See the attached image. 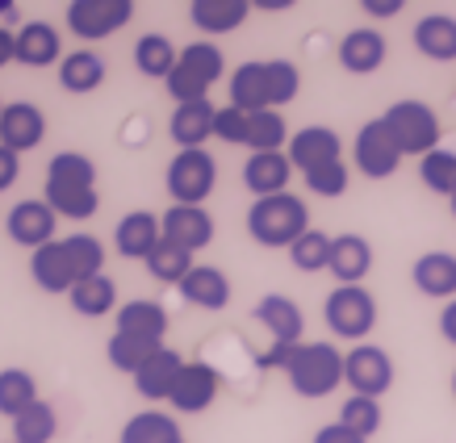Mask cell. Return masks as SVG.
Masks as SVG:
<instances>
[{
	"mask_svg": "<svg viewBox=\"0 0 456 443\" xmlns=\"http://www.w3.org/2000/svg\"><path fill=\"white\" fill-rule=\"evenodd\" d=\"M105 272V247L97 235H68L55 238L29 255V277L42 293H71L88 277Z\"/></svg>",
	"mask_w": 456,
	"mask_h": 443,
	"instance_id": "cell-1",
	"label": "cell"
},
{
	"mask_svg": "<svg viewBox=\"0 0 456 443\" xmlns=\"http://www.w3.org/2000/svg\"><path fill=\"white\" fill-rule=\"evenodd\" d=\"M310 230V209H305L302 197L281 193V197H264V201H251L248 209V235L260 243V247H285L289 251L297 238Z\"/></svg>",
	"mask_w": 456,
	"mask_h": 443,
	"instance_id": "cell-2",
	"label": "cell"
},
{
	"mask_svg": "<svg viewBox=\"0 0 456 443\" xmlns=\"http://www.w3.org/2000/svg\"><path fill=\"white\" fill-rule=\"evenodd\" d=\"M281 373L289 376L297 398L314 402V398H327L344 385V351L335 343H297Z\"/></svg>",
	"mask_w": 456,
	"mask_h": 443,
	"instance_id": "cell-3",
	"label": "cell"
},
{
	"mask_svg": "<svg viewBox=\"0 0 456 443\" xmlns=\"http://www.w3.org/2000/svg\"><path fill=\"white\" fill-rule=\"evenodd\" d=\"M222 71H226V59L214 42H189V46H180V59L172 76H167V97L176 101V105H193V101H209V88L222 80Z\"/></svg>",
	"mask_w": 456,
	"mask_h": 443,
	"instance_id": "cell-4",
	"label": "cell"
},
{
	"mask_svg": "<svg viewBox=\"0 0 456 443\" xmlns=\"http://www.w3.org/2000/svg\"><path fill=\"white\" fill-rule=\"evenodd\" d=\"M381 122H386V130L398 142L402 159L406 155L423 159V155H431L440 147V117H436V109H431L428 101H394L381 113Z\"/></svg>",
	"mask_w": 456,
	"mask_h": 443,
	"instance_id": "cell-5",
	"label": "cell"
},
{
	"mask_svg": "<svg viewBox=\"0 0 456 443\" xmlns=\"http://www.w3.org/2000/svg\"><path fill=\"white\" fill-rule=\"evenodd\" d=\"M322 318H327L335 339L364 343L377 326V297L364 285H335L331 297L322 302Z\"/></svg>",
	"mask_w": 456,
	"mask_h": 443,
	"instance_id": "cell-6",
	"label": "cell"
},
{
	"mask_svg": "<svg viewBox=\"0 0 456 443\" xmlns=\"http://www.w3.org/2000/svg\"><path fill=\"white\" fill-rule=\"evenodd\" d=\"M172 205H206L209 193L218 189V164L209 151H176L164 172Z\"/></svg>",
	"mask_w": 456,
	"mask_h": 443,
	"instance_id": "cell-7",
	"label": "cell"
},
{
	"mask_svg": "<svg viewBox=\"0 0 456 443\" xmlns=\"http://www.w3.org/2000/svg\"><path fill=\"white\" fill-rule=\"evenodd\" d=\"M344 385H352L356 398H386L394 389V360L386 356V347L377 343H356L344 351Z\"/></svg>",
	"mask_w": 456,
	"mask_h": 443,
	"instance_id": "cell-8",
	"label": "cell"
},
{
	"mask_svg": "<svg viewBox=\"0 0 456 443\" xmlns=\"http://www.w3.org/2000/svg\"><path fill=\"white\" fill-rule=\"evenodd\" d=\"M134 17V0H68V29L80 42L113 38Z\"/></svg>",
	"mask_w": 456,
	"mask_h": 443,
	"instance_id": "cell-9",
	"label": "cell"
},
{
	"mask_svg": "<svg viewBox=\"0 0 456 443\" xmlns=\"http://www.w3.org/2000/svg\"><path fill=\"white\" fill-rule=\"evenodd\" d=\"M352 159H356L360 176H369V181H386V176H394V172L402 167L398 142H394V134L386 130L381 117L360 125L356 142H352Z\"/></svg>",
	"mask_w": 456,
	"mask_h": 443,
	"instance_id": "cell-10",
	"label": "cell"
},
{
	"mask_svg": "<svg viewBox=\"0 0 456 443\" xmlns=\"http://www.w3.org/2000/svg\"><path fill=\"white\" fill-rule=\"evenodd\" d=\"M4 230L13 238L17 247H29L38 251L46 243H55V230H59V213L42 197H26V201H17L9 209V218H4Z\"/></svg>",
	"mask_w": 456,
	"mask_h": 443,
	"instance_id": "cell-11",
	"label": "cell"
},
{
	"mask_svg": "<svg viewBox=\"0 0 456 443\" xmlns=\"http://www.w3.org/2000/svg\"><path fill=\"white\" fill-rule=\"evenodd\" d=\"M218 389H222V376L214 364L206 360H184V368H180L176 376V389H172V410H180V415H206L209 406L218 402Z\"/></svg>",
	"mask_w": 456,
	"mask_h": 443,
	"instance_id": "cell-12",
	"label": "cell"
},
{
	"mask_svg": "<svg viewBox=\"0 0 456 443\" xmlns=\"http://www.w3.org/2000/svg\"><path fill=\"white\" fill-rule=\"evenodd\" d=\"M164 243L197 255L201 247L214 243V213L206 205H167V213L159 218Z\"/></svg>",
	"mask_w": 456,
	"mask_h": 443,
	"instance_id": "cell-13",
	"label": "cell"
},
{
	"mask_svg": "<svg viewBox=\"0 0 456 443\" xmlns=\"http://www.w3.org/2000/svg\"><path fill=\"white\" fill-rule=\"evenodd\" d=\"M46 139V113L29 101H13L0 109V147L13 155L34 151L38 142Z\"/></svg>",
	"mask_w": 456,
	"mask_h": 443,
	"instance_id": "cell-14",
	"label": "cell"
},
{
	"mask_svg": "<svg viewBox=\"0 0 456 443\" xmlns=\"http://www.w3.org/2000/svg\"><path fill=\"white\" fill-rule=\"evenodd\" d=\"M13 63L21 68H59L63 63V38L51 21H26L13 34Z\"/></svg>",
	"mask_w": 456,
	"mask_h": 443,
	"instance_id": "cell-15",
	"label": "cell"
},
{
	"mask_svg": "<svg viewBox=\"0 0 456 443\" xmlns=\"http://www.w3.org/2000/svg\"><path fill=\"white\" fill-rule=\"evenodd\" d=\"M289 164L293 172H314V167H327L335 164V159H344V142H339V134H335L331 125H305V130H297L289 139Z\"/></svg>",
	"mask_w": 456,
	"mask_h": 443,
	"instance_id": "cell-16",
	"label": "cell"
},
{
	"mask_svg": "<svg viewBox=\"0 0 456 443\" xmlns=\"http://www.w3.org/2000/svg\"><path fill=\"white\" fill-rule=\"evenodd\" d=\"M256 322L273 334V343H281V347L302 343L305 314H302V305L293 302V297H285V293H268V297H260V302H256Z\"/></svg>",
	"mask_w": 456,
	"mask_h": 443,
	"instance_id": "cell-17",
	"label": "cell"
},
{
	"mask_svg": "<svg viewBox=\"0 0 456 443\" xmlns=\"http://www.w3.org/2000/svg\"><path fill=\"white\" fill-rule=\"evenodd\" d=\"M289 181H293V164L285 151L248 155V164H243V184H248V193L256 197V201L289 193Z\"/></svg>",
	"mask_w": 456,
	"mask_h": 443,
	"instance_id": "cell-18",
	"label": "cell"
},
{
	"mask_svg": "<svg viewBox=\"0 0 456 443\" xmlns=\"http://www.w3.org/2000/svg\"><path fill=\"white\" fill-rule=\"evenodd\" d=\"M164 243V230H159V218L151 209H130L118 226H113V247L126 260H147L155 247Z\"/></svg>",
	"mask_w": 456,
	"mask_h": 443,
	"instance_id": "cell-19",
	"label": "cell"
},
{
	"mask_svg": "<svg viewBox=\"0 0 456 443\" xmlns=\"http://www.w3.org/2000/svg\"><path fill=\"white\" fill-rule=\"evenodd\" d=\"M214 113L218 105L214 101H193V105H176L172 122H167V134L180 151H206V142L214 139Z\"/></svg>",
	"mask_w": 456,
	"mask_h": 443,
	"instance_id": "cell-20",
	"label": "cell"
},
{
	"mask_svg": "<svg viewBox=\"0 0 456 443\" xmlns=\"http://www.w3.org/2000/svg\"><path fill=\"white\" fill-rule=\"evenodd\" d=\"M118 334H130V339H142V343H164L167 334V310L151 297H134V302L118 305Z\"/></svg>",
	"mask_w": 456,
	"mask_h": 443,
	"instance_id": "cell-21",
	"label": "cell"
},
{
	"mask_svg": "<svg viewBox=\"0 0 456 443\" xmlns=\"http://www.w3.org/2000/svg\"><path fill=\"white\" fill-rule=\"evenodd\" d=\"M180 368H184V356H180L176 347H159L151 360L134 373V389H139V398H147V402H167V398H172V389H176Z\"/></svg>",
	"mask_w": 456,
	"mask_h": 443,
	"instance_id": "cell-22",
	"label": "cell"
},
{
	"mask_svg": "<svg viewBox=\"0 0 456 443\" xmlns=\"http://www.w3.org/2000/svg\"><path fill=\"white\" fill-rule=\"evenodd\" d=\"M386 38L377 29L360 26V29H347L339 38V68L352 71V76H373L381 63H386Z\"/></svg>",
	"mask_w": 456,
	"mask_h": 443,
	"instance_id": "cell-23",
	"label": "cell"
},
{
	"mask_svg": "<svg viewBox=\"0 0 456 443\" xmlns=\"http://www.w3.org/2000/svg\"><path fill=\"white\" fill-rule=\"evenodd\" d=\"M180 297L197 310H226L231 305V280L214 263H193V272L176 285Z\"/></svg>",
	"mask_w": 456,
	"mask_h": 443,
	"instance_id": "cell-24",
	"label": "cell"
},
{
	"mask_svg": "<svg viewBox=\"0 0 456 443\" xmlns=\"http://www.w3.org/2000/svg\"><path fill=\"white\" fill-rule=\"evenodd\" d=\"M411 280H415L419 293H428L436 302H452L456 297V255L452 251H428V255H419L415 268H411Z\"/></svg>",
	"mask_w": 456,
	"mask_h": 443,
	"instance_id": "cell-25",
	"label": "cell"
},
{
	"mask_svg": "<svg viewBox=\"0 0 456 443\" xmlns=\"http://www.w3.org/2000/svg\"><path fill=\"white\" fill-rule=\"evenodd\" d=\"M105 76H110L105 59H101L97 51H88V46L63 55V63H59V88L71 93V97H88V93H97L101 84H105Z\"/></svg>",
	"mask_w": 456,
	"mask_h": 443,
	"instance_id": "cell-26",
	"label": "cell"
},
{
	"mask_svg": "<svg viewBox=\"0 0 456 443\" xmlns=\"http://www.w3.org/2000/svg\"><path fill=\"white\" fill-rule=\"evenodd\" d=\"M373 268V247L364 235H335L331 238V272L339 285H360Z\"/></svg>",
	"mask_w": 456,
	"mask_h": 443,
	"instance_id": "cell-27",
	"label": "cell"
},
{
	"mask_svg": "<svg viewBox=\"0 0 456 443\" xmlns=\"http://www.w3.org/2000/svg\"><path fill=\"white\" fill-rule=\"evenodd\" d=\"M415 46H419V55H428L431 63H452L456 59V17L452 13L419 17Z\"/></svg>",
	"mask_w": 456,
	"mask_h": 443,
	"instance_id": "cell-28",
	"label": "cell"
},
{
	"mask_svg": "<svg viewBox=\"0 0 456 443\" xmlns=\"http://www.w3.org/2000/svg\"><path fill=\"white\" fill-rule=\"evenodd\" d=\"M251 0H193L189 4V17L201 34H231L248 21Z\"/></svg>",
	"mask_w": 456,
	"mask_h": 443,
	"instance_id": "cell-29",
	"label": "cell"
},
{
	"mask_svg": "<svg viewBox=\"0 0 456 443\" xmlns=\"http://www.w3.org/2000/svg\"><path fill=\"white\" fill-rule=\"evenodd\" d=\"M231 105L243 113L273 109V105H268V68H264L260 59L235 68V76H231Z\"/></svg>",
	"mask_w": 456,
	"mask_h": 443,
	"instance_id": "cell-30",
	"label": "cell"
},
{
	"mask_svg": "<svg viewBox=\"0 0 456 443\" xmlns=\"http://www.w3.org/2000/svg\"><path fill=\"white\" fill-rule=\"evenodd\" d=\"M118 443H184V431L164 410H139L134 418H126Z\"/></svg>",
	"mask_w": 456,
	"mask_h": 443,
	"instance_id": "cell-31",
	"label": "cell"
},
{
	"mask_svg": "<svg viewBox=\"0 0 456 443\" xmlns=\"http://www.w3.org/2000/svg\"><path fill=\"white\" fill-rule=\"evenodd\" d=\"M71 310L80 318H105V314H118V280H110L105 272L101 277H88L84 285L68 293Z\"/></svg>",
	"mask_w": 456,
	"mask_h": 443,
	"instance_id": "cell-32",
	"label": "cell"
},
{
	"mask_svg": "<svg viewBox=\"0 0 456 443\" xmlns=\"http://www.w3.org/2000/svg\"><path fill=\"white\" fill-rule=\"evenodd\" d=\"M180 59V46L167 34H142L134 42V68L147 76V80H167L172 68H176Z\"/></svg>",
	"mask_w": 456,
	"mask_h": 443,
	"instance_id": "cell-33",
	"label": "cell"
},
{
	"mask_svg": "<svg viewBox=\"0 0 456 443\" xmlns=\"http://www.w3.org/2000/svg\"><path fill=\"white\" fill-rule=\"evenodd\" d=\"M46 189H97V164L80 151H59L46 164Z\"/></svg>",
	"mask_w": 456,
	"mask_h": 443,
	"instance_id": "cell-34",
	"label": "cell"
},
{
	"mask_svg": "<svg viewBox=\"0 0 456 443\" xmlns=\"http://www.w3.org/2000/svg\"><path fill=\"white\" fill-rule=\"evenodd\" d=\"M38 402V381L26 368H0V415L21 418L29 406Z\"/></svg>",
	"mask_w": 456,
	"mask_h": 443,
	"instance_id": "cell-35",
	"label": "cell"
},
{
	"mask_svg": "<svg viewBox=\"0 0 456 443\" xmlns=\"http://www.w3.org/2000/svg\"><path fill=\"white\" fill-rule=\"evenodd\" d=\"M289 142V130H285V117L277 109H260V113H248V147L251 155H264V151H281Z\"/></svg>",
	"mask_w": 456,
	"mask_h": 443,
	"instance_id": "cell-36",
	"label": "cell"
},
{
	"mask_svg": "<svg viewBox=\"0 0 456 443\" xmlns=\"http://www.w3.org/2000/svg\"><path fill=\"white\" fill-rule=\"evenodd\" d=\"M59 435V415L51 402H34L21 418H13V443H51Z\"/></svg>",
	"mask_w": 456,
	"mask_h": 443,
	"instance_id": "cell-37",
	"label": "cell"
},
{
	"mask_svg": "<svg viewBox=\"0 0 456 443\" xmlns=\"http://www.w3.org/2000/svg\"><path fill=\"white\" fill-rule=\"evenodd\" d=\"M164 343H142V339H130V334H110V343H105V356H110V364L118 368V373L134 376L142 368V364L151 360L155 351H159Z\"/></svg>",
	"mask_w": 456,
	"mask_h": 443,
	"instance_id": "cell-38",
	"label": "cell"
},
{
	"mask_svg": "<svg viewBox=\"0 0 456 443\" xmlns=\"http://www.w3.org/2000/svg\"><path fill=\"white\" fill-rule=\"evenodd\" d=\"M147 272H151V280H159V285H180V280L193 272V255L189 251H180V247H172V243H159V247L147 255Z\"/></svg>",
	"mask_w": 456,
	"mask_h": 443,
	"instance_id": "cell-39",
	"label": "cell"
},
{
	"mask_svg": "<svg viewBox=\"0 0 456 443\" xmlns=\"http://www.w3.org/2000/svg\"><path fill=\"white\" fill-rule=\"evenodd\" d=\"M419 181L428 184L431 193L452 197V189H456V151L452 147H436L431 155H423V159H419Z\"/></svg>",
	"mask_w": 456,
	"mask_h": 443,
	"instance_id": "cell-40",
	"label": "cell"
},
{
	"mask_svg": "<svg viewBox=\"0 0 456 443\" xmlns=\"http://www.w3.org/2000/svg\"><path fill=\"white\" fill-rule=\"evenodd\" d=\"M289 260L297 272H327V268H331V235H322V230L310 226L289 247Z\"/></svg>",
	"mask_w": 456,
	"mask_h": 443,
	"instance_id": "cell-41",
	"label": "cell"
},
{
	"mask_svg": "<svg viewBox=\"0 0 456 443\" xmlns=\"http://www.w3.org/2000/svg\"><path fill=\"white\" fill-rule=\"evenodd\" d=\"M335 423H344L347 431H356L360 439H373L377 431H381V402L377 398H347L344 406H339V418Z\"/></svg>",
	"mask_w": 456,
	"mask_h": 443,
	"instance_id": "cell-42",
	"label": "cell"
},
{
	"mask_svg": "<svg viewBox=\"0 0 456 443\" xmlns=\"http://www.w3.org/2000/svg\"><path fill=\"white\" fill-rule=\"evenodd\" d=\"M264 68H268V105H273V109H285V105L297 97V88H302V71H297V63H289V59H268Z\"/></svg>",
	"mask_w": 456,
	"mask_h": 443,
	"instance_id": "cell-43",
	"label": "cell"
},
{
	"mask_svg": "<svg viewBox=\"0 0 456 443\" xmlns=\"http://www.w3.org/2000/svg\"><path fill=\"white\" fill-rule=\"evenodd\" d=\"M347 184H352V172H347L344 159H335L327 167H314V172H305V189L318 197H344Z\"/></svg>",
	"mask_w": 456,
	"mask_h": 443,
	"instance_id": "cell-44",
	"label": "cell"
},
{
	"mask_svg": "<svg viewBox=\"0 0 456 443\" xmlns=\"http://www.w3.org/2000/svg\"><path fill=\"white\" fill-rule=\"evenodd\" d=\"M214 139H222L226 147H243L248 142V113L226 105V109L214 113Z\"/></svg>",
	"mask_w": 456,
	"mask_h": 443,
	"instance_id": "cell-45",
	"label": "cell"
},
{
	"mask_svg": "<svg viewBox=\"0 0 456 443\" xmlns=\"http://www.w3.org/2000/svg\"><path fill=\"white\" fill-rule=\"evenodd\" d=\"M17 176H21V155L0 147V193H9V189L17 184Z\"/></svg>",
	"mask_w": 456,
	"mask_h": 443,
	"instance_id": "cell-46",
	"label": "cell"
},
{
	"mask_svg": "<svg viewBox=\"0 0 456 443\" xmlns=\"http://www.w3.org/2000/svg\"><path fill=\"white\" fill-rule=\"evenodd\" d=\"M314 443H369V439H360L356 431H347L344 423H327V427H318Z\"/></svg>",
	"mask_w": 456,
	"mask_h": 443,
	"instance_id": "cell-47",
	"label": "cell"
},
{
	"mask_svg": "<svg viewBox=\"0 0 456 443\" xmlns=\"http://www.w3.org/2000/svg\"><path fill=\"white\" fill-rule=\"evenodd\" d=\"M440 334H444V339H448V343L456 347V297H452V302H448V305H444V310H440Z\"/></svg>",
	"mask_w": 456,
	"mask_h": 443,
	"instance_id": "cell-48",
	"label": "cell"
},
{
	"mask_svg": "<svg viewBox=\"0 0 456 443\" xmlns=\"http://www.w3.org/2000/svg\"><path fill=\"white\" fill-rule=\"evenodd\" d=\"M364 13L369 17H394V13H402V0H364Z\"/></svg>",
	"mask_w": 456,
	"mask_h": 443,
	"instance_id": "cell-49",
	"label": "cell"
},
{
	"mask_svg": "<svg viewBox=\"0 0 456 443\" xmlns=\"http://www.w3.org/2000/svg\"><path fill=\"white\" fill-rule=\"evenodd\" d=\"M4 63H13V34L0 26V68H4Z\"/></svg>",
	"mask_w": 456,
	"mask_h": 443,
	"instance_id": "cell-50",
	"label": "cell"
},
{
	"mask_svg": "<svg viewBox=\"0 0 456 443\" xmlns=\"http://www.w3.org/2000/svg\"><path fill=\"white\" fill-rule=\"evenodd\" d=\"M13 13H17L13 0H0V21H4V17H13Z\"/></svg>",
	"mask_w": 456,
	"mask_h": 443,
	"instance_id": "cell-51",
	"label": "cell"
},
{
	"mask_svg": "<svg viewBox=\"0 0 456 443\" xmlns=\"http://www.w3.org/2000/svg\"><path fill=\"white\" fill-rule=\"evenodd\" d=\"M448 201H452V213H456V189H452V197H448Z\"/></svg>",
	"mask_w": 456,
	"mask_h": 443,
	"instance_id": "cell-52",
	"label": "cell"
},
{
	"mask_svg": "<svg viewBox=\"0 0 456 443\" xmlns=\"http://www.w3.org/2000/svg\"><path fill=\"white\" fill-rule=\"evenodd\" d=\"M452 393H456V373H452Z\"/></svg>",
	"mask_w": 456,
	"mask_h": 443,
	"instance_id": "cell-53",
	"label": "cell"
},
{
	"mask_svg": "<svg viewBox=\"0 0 456 443\" xmlns=\"http://www.w3.org/2000/svg\"><path fill=\"white\" fill-rule=\"evenodd\" d=\"M0 109H4V105H0Z\"/></svg>",
	"mask_w": 456,
	"mask_h": 443,
	"instance_id": "cell-54",
	"label": "cell"
}]
</instances>
